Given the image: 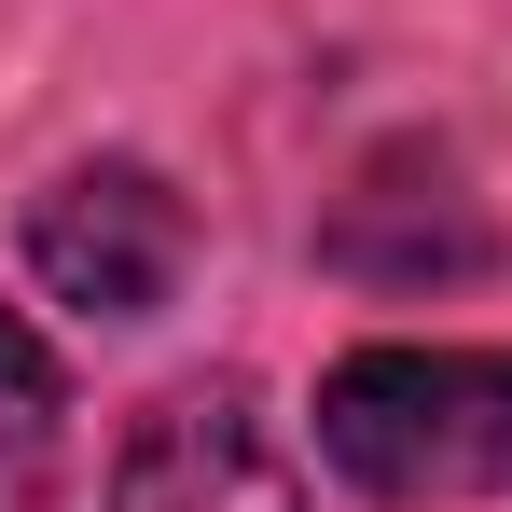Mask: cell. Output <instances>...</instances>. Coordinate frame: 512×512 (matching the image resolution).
<instances>
[{
    "mask_svg": "<svg viewBox=\"0 0 512 512\" xmlns=\"http://www.w3.org/2000/svg\"><path fill=\"white\" fill-rule=\"evenodd\" d=\"M319 457L374 512L512 499V346H346L319 374Z\"/></svg>",
    "mask_w": 512,
    "mask_h": 512,
    "instance_id": "obj_1",
    "label": "cell"
},
{
    "mask_svg": "<svg viewBox=\"0 0 512 512\" xmlns=\"http://www.w3.org/2000/svg\"><path fill=\"white\" fill-rule=\"evenodd\" d=\"M28 277L70 319H167L180 277H194V208L167 194V167L97 153V167H70L28 208Z\"/></svg>",
    "mask_w": 512,
    "mask_h": 512,
    "instance_id": "obj_2",
    "label": "cell"
},
{
    "mask_svg": "<svg viewBox=\"0 0 512 512\" xmlns=\"http://www.w3.org/2000/svg\"><path fill=\"white\" fill-rule=\"evenodd\" d=\"M97 512H305V471H291V443H277L250 374H180L125 429Z\"/></svg>",
    "mask_w": 512,
    "mask_h": 512,
    "instance_id": "obj_3",
    "label": "cell"
},
{
    "mask_svg": "<svg viewBox=\"0 0 512 512\" xmlns=\"http://www.w3.org/2000/svg\"><path fill=\"white\" fill-rule=\"evenodd\" d=\"M319 250H333L346 277H374V291H416V277H485V263H499V222L457 194L443 153H388V167L319 222Z\"/></svg>",
    "mask_w": 512,
    "mask_h": 512,
    "instance_id": "obj_4",
    "label": "cell"
},
{
    "mask_svg": "<svg viewBox=\"0 0 512 512\" xmlns=\"http://www.w3.org/2000/svg\"><path fill=\"white\" fill-rule=\"evenodd\" d=\"M56 457H70V388H56V346L0 305V512L56 499Z\"/></svg>",
    "mask_w": 512,
    "mask_h": 512,
    "instance_id": "obj_5",
    "label": "cell"
}]
</instances>
